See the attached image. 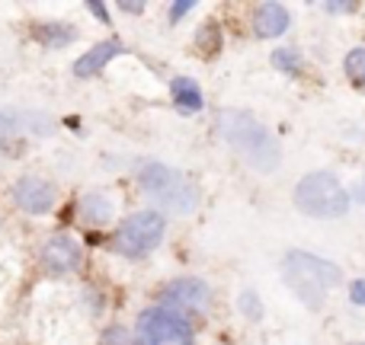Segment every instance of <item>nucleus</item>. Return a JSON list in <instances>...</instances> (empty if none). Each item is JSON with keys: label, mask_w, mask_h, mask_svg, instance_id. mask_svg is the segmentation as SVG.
<instances>
[{"label": "nucleus", "mask_w": 365, "mask_h": 345, "mask_svg": "<svg viewBox=\"0 0 365 345\" xmlns=\"http://www.w3.org/2000/svg\"><path fill=\"white\" fill-rule=\"evenodd\" d=\"M138 345H192V327L170 307H151L138 317Z\"/></svg>", "instance_id": "423d86ee"}, {"label": "nucleus", "mask_w": 365, "mask_h": 345, "mask_svg": "<svg viewBox=\"0 0 365 345\" xmlns=\"http://www.w3.org/2000/svg\"><path fill=\"white\" fill-rule=\"evenodd\" d=\"M164 214L160 211H138L132 218H125L119 224V230L113 233V250L119 256H128V259H138L145 253H151L154 246H160L164 240Z\"/></svg>", "instance_id": "39448f33"}, {"label": "nucleus", "mask_w": 365, "mask_h": 345, "mask_svg": "<svg viewBox=\"0 0 365 345\" xmlns=\"http://www.w3.org/2000/svg\"><path fill=\"white\" fill-rule=\"evenodd\" d=\"M218 134L227 141L234 154L244 164H250L257 173H272L282 164V151L279 141L266 132V125H259L250 112L240 109H221L218 112Z\"/></svg>", "instance_id": "f257e3e1"}, {"label": "nucleus", "mask_w": 365, "mask_h": 345, "mask_svg": "<svg viewBox=\"0 0 365 345\" xmlns=\"http://www.w3.org/2000/svg\"><path fill=\"white\" fill-rule=\"evenodd\" d=\"M289 23H292L289 10H285L282 4H276V0H266V4H259L257 10H253V32H257L259 38L282 36V32L289 29Z\"/></svg>", "instance_id": "9d476101"}, {"label": "nucleus", "mask_w": 365, "mask_h": 345, "mask_svg": "<svg viewBox=\"0 0 365 345\" xmlns=\"http://www.w3.org/2000/svg\"><path fill=\"white\" fill-rule=\"evenodd\" d=\"M100 345H132V339H128V329L109 327L106 333H103V342H100Z\"/></svg>", "instance_id": "a211bd4d"}, {"label": "nucleus", "mask_w": 365, "mask_h": 345, "mask_svg": "<svg viewBox=\"0 0 365 345\" xmlns=\"http://www.w3.org/2000/svg\"><path fill=\"white\" fill-rule=\"evenodd\" d=\"M122 42L119 38H106V42H100V45H93V48L87 51V55H81L74 61V74L81 77V80H87V77H93V74H100L103 68H106L109 61H113L115 55H122Z\"/></svg>", "instance_id": "9b49d317"}, {"label": "nucleus", "mask_w": 365, "mask_h": 345, "mask_svg": "<svg viewBox=\"0 0 365 345\" xmlns=\"http://www.w3.org/2000/svg\"><path fill=\"white\" fill-rule=\"evenodd\" d=\"M343 70L353 77L356 83H365V48H353L343 58Z\"/></svg>", "instance_id": "2eb2a0df"}, {"label": "nucleus", "mask_w": 365, "mask_h": 345, "mask_svg": "<svg viewBox=\"0 0 365 345\" xmlns=\"http://www.w3.org/2000/svg\"><path fill=\"white\" fill-rule=\"evenodd\" d=\"M272 64L282 70H298L302 68V55H298L295 48H276L272 51Z\"/></svg>", "instance_id": "dca6fc26"}, {"label": "nucleus", "mask_w": 365, "mask_h": 345, "mask_svg": "<svg viewBox=\"0 0 365 345\" xmlns=\"http://www.w3.org/2000/svg\"><path fill=\"white\" fill-rule=\"evenodd\" d=\"M349 301H353L356 307H365V278H356V282L349 285Z\"/></svg>", "instance_id": "aec40b11"}, {"label": "nucleus", "mask_w": 365, "mask_h": 345, "mask_svg": "<svg viewBox=\"0 0 365 345\" xmlns=\"http://www.w3.org/2000/svg\"><path fill=\"white\" fill-rule=\"evenodd\" d=\"M195 10V0H180V4H170V23H180L186 13Z\"/></svg>", "instance_id": "6ab92c4d"}, {"label": "nucleus", "mask_w": 365, "mask_h": 345, "mask_svg": "<svg viewBox=\"0 0 365 345\" xmlns=\"http://www.w3.org/2000/svg\"><path fill=\"white\" fill-rule=\"evenodd\" d=\"M81 214L87 224H109V221H113V201L100 192H90V195H83V201H81Z\"/></svg>", "instance_id": "ddd939ff"}, {"label": "nucleus", "mask_w": 365, "mask_h": 345, "mask_svg": "<svg viewBox=\"0 0 365 345\" xmlns=\"http://www.w3.org/2000/svg\"><path fill=\"white\" fill-rule=\"evenodd\" d=\"M38 259H42V265L51 275H68V272H74L81 265V246L68 233H55V237H48L42 243Z\"/></svg>", "instance_id": "1a4fd4ad"}, {"label": "nucleus", "mask_w": 365, "mask_h": 345, "mask_svg": "<svg viewBox=\"0 0 365 345\" xmlns=\"http://www.w3.org/2000/svg\"><path fill=\"white\" fill-rule=\"evenodd\" d=\"M170 93H173V102H177L182 112H199V109L205 106L202 90H199V83H195L192 77H173V80H170Z\"/></svg>", "instance_id": "f8f14e48"}, {"label": "nucleus", "mask_w": 365, "mask_h": 345, "mask_svg": "<svg viewBox=\"0 0 365 345\" xmlns=\"http://www.w3.org/2000/svg\"><path fill=\"white\" fill-rule=\"evenodd\" d=\"M125 13H145V4H122Z\"/></svg>", "instance_id": "4be33fe9"}, {"label": "nucleus", "mask_w": 365, "mask_h": 345, "mask_svg": "<svg viewBox=\"0 0 365 345\" xmlns=\"http://www.w3.org/2000/svg\"><path fill=\"white\" fill-rule=\"evenodd\" d=\"M282 278H285V285L295 291V297H302V304L317 310L327 301V291L343 282V272H340V265H334L330 259L292 250L289 256L282 259Z\"/></svg>", "instance_id": "f03ea898"}, {"label": "nucleus", "mask_w": 365, "mask_h": 345, "mask_svg": "<svg viewBox=\"0 0 365 345\" xmlns=\"http://www.w3.org/2000/svg\"><path fill=\"white\" fill-rule=\"evenodd\" d=\"M164 307L170 310H208V304H212V291H208V285L202 282V278H177V282H170L164 288Z\"/></svg>", "instance_id": "6e6552de"}, {"label": "nucleus", "mask_w": 365, "mask_h": 345, "mask_svg": "<svg viewBox=\"0 0 365 345\" xmlns=\"http://www.w3.org/2000/svg\"><path fill=\"white\" fill-rule=\"evenodd\" d=\"M295 208L308 218L336 221L349 211V192L334 173H308L295 186Z\"/></svg>", "instance_id": "20e7f679"}, {"label": "nucleus", "mask_w": 365, "mask_h": 345, "mask_svg": "<svg viewBox=\"0 0 365 345\" xmlns=\"http://www.w3.org/2000/svg\"><path fill=\"white\" fill-rule=\"evenodd\" d=\"M237 304H240V314H244L247 320H259V317H263V307H259L257 291H244Z\"/></svg>", "instance_id": "f3484780"}, {"label": "nucleus", "mask_w": 365, "mask_h": 345, "mask_svg": "<svg viewBox=\"0 0 365 345\" xmlns=\"http://www.w3.org/2000/svg\"><path fill=\"white\" fill-rule=\"evenodd\" d=\"M138 186L148 198L158 201L170 214H192L195 205H199V192H195L192 182L180 170L158 164V160H151V164H145L138 170Z\"/></svg>", "instance_id": "7ed1b4c3"}, {"label": "nucleus", "mask_w": 365, "mask_h": 345, "mask_svg": "<svg viewBox=\"0 0 365 345\" xmlns=\"http://www.w3.org/2000/svg\"><path fill=\"white\" fill-rule=\"evenodd\" d=\"M36 38L45 45V48H64L68 42L77 38V29H71V26H64V23H38Z\"/></svg>", "instance_id": "4468645a"}, {"label": "nucleus", "mask_w": 365, "mask_h": 345, "mask_svg": "<svg viewBox=\"0 0 365 345\" xmlns=\"http://www.w3.org/2000/svg\"><path fill=\"white\" fill-rule=\"evenodd\" d=\"M87 10L93 13V16L100 19V23H109V10H106V6L100 4V0H90V4H87Z\"/></svg>", "instance_id": "412c9836"}, {"label": "nucleus", "mask_w": 365, "mask_h": 345, "mask_svg": "<svg viewBox=\"0 0 365 345\" xmlns=\"http://www.w3.org/2000/svg\"><path fill=\"white\" fill-rule=\"evenodd\" d=\"M10 198L19 211L38 218V214H48L51 208H55L58 192L48 179H42V176H19L10 189Z\"/></svg>", "instance_id": "0eeeda50"}]
</instances>
